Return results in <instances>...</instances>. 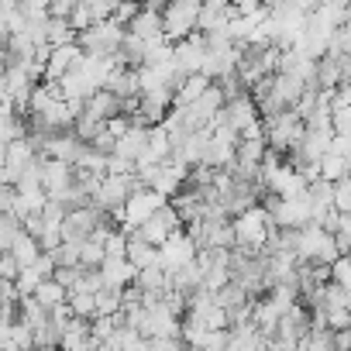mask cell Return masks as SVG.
<instances>
[{
	"mask_svg": "<svg viewBox=\"0 0 351 351\" xmlns=\"http://www.w3.org/2000/svg\"><path fill=\"white\" fill-rule=\"evenodd\" d=\"M262 138H265V148L276 152V155H289L300 138H303V117L296 110H276V114H265L262 117Z\"/></svg>",
	"mask_w": 351,
	"mask_h": 351,
	"instance_id": "1",
	"label": "cell"
},
{
	"mask_svg": "<svg viewBox=\"0 0 351 351\" xmlns=\"http://www.w3.org/2000/svg\"><path fill=\"white\" fill-rule=\"evenodd\" d=\"M231 231H234V248H241L248 255H258L265 234L272 231V221L262 210V204H255V207L241 210L238 217H231Z\"/></svg>",
	"mask_w": 351,
	"mask_h": 351,
	"instance_id": "2",
	"label": "cell"
},
{
	"mask_svg": "<svg viewBox=\"0 0 351 351\" xmlns=\"http://www.w3.org/2000/svg\"><path fill=\"white\" fill-rule=\"evenodd\" d=\"M197 14H200V0H172L162 8V38L165 42H180L190 32H197Z\"/></svg>",
	"mask_w": 351,
	"mask_h": 351,
	"instance_id": "3",
	"label": "cell"
},
{
	"mask_svg": "<svg viewBox=\"0 0 351 351\" xmlns=\"http://www.w3.org/2000/svg\"><path fill=\"white\" fill-rule=\"evenodd\" d=\"M121 38H124V28L107 18V21H97L86 32H80L76 35V45H80L83 56H114L117 45H121Z\"/></svg>",
	"mask_w": 351,
	"mask_h": 351,
	"instance_id": "4",
	"label": "cell"
},
{
	"mask_svg": "<svg viewBox=\"0 0 351 351\" xmlns=\"http://www.w3.org/2000/svg\"><path fill=\"white\" fill-rule=\"evenodd\" d=\"M193 255H197V245H193L190 234L180 228V231H172V234L155 248V265H158L162 272H176L180 265L193 262Z\"/></svg>",
	"mask_w": 351,
	"mask_h": 351,
	"instance_id": "5",
	"label": "cell"
},
{
	"mask_svg": "<svg viewBox=\"0 0 351 351\" xmlns=\"http://www.w3.org/2000/svg\"><path fill=\"white\" fill-rule=\"evenodd\" d=\"M204 59H207V38L200 32H190L186 38L172 42V66L180 69L183 76L200 73L204 69Z\"/></svg>",
	"mask_w": 351,
	"mask_h": 351,
	"instance_id": "6",
	"label": "cell"
},
{
	"mask_svg": "<svg viewBox=\"0 0 351 351\" xmlns=\"http://www.w3.org/2000/svg\"><path fill=\"white\" fill-rule=\"evenodd\" d=\"M162 204H165V197H158V193H152L148 186H141V190H134V193L124 200V207H121V224L138 228V224H145Z\"/></svg>",
	"mask_w": 351,
	"mask_h": 351,
	"instance_id": "7",
	"label": "cell"
},
{
	"mask_svg": "<svg viewBox=\"0 0 351 351\" xmlns=\"http://www.w3.org/2000/svg\"><path fill=\"white\" fill-rule=\"evenodd\" d=\"M180 317L176 313H169L162 303H152V306H145V317H141V327H138V334L141 337H180Z\"/></svg>",
	"mask_w": 351,
	"mask_h": 351,
	"instance_id": "8",
	"label": "cell"
},
{
	"mask_svg": "<svg viewBox=\"0 0 351 351\" xmlns=\"http://www.w3.org/2000/svg\"><path fill=\"white\" fill-rule=\"evenodd\" d=\"M80 59H83V52H80L76 42L49 49V59H45V66H42V80H45V83H59V80H62Z\"/></svg>",
	"mask_w": 351,
	"mask_h": 351,
	"instance_id": "9",
	"label": "cell"
},
{
	"mask_svg": "<svg viewBox=\"0 0 351 351\" xmlns=\"http://www.w3.org/2000/svg\"><path fill=\"white\" fill-rule=\"evenodd\" d=\"M128 35H134V38H141V42H158L162 38V11L158 8H148V4H141L138 8V14L128 21V28H124Z\"/></svg>",
	"mask_w": 351,
	"mask_h": 351,
	"instance_id": "10",
	"label": "cell"
},
{
	"mask_svg": "<svg viewBox=\"0 0 351 351\" xmlns=\"http://www.w3.org/2000/svg\"><path fill=\"white\" fill-rule=\"evenodd\" d=\"M38 158H42V155H38ZM38 180H42V190H45V197H56L59 190H66V186L73 183V165H66V162H56V158H42Z\"/></svg>",
	"mask_w": 351,
	"mask_h": 351,
	"instance_id": "11",
	"label": "cell"
},
{
	"mask_svg": "<svg viewBox=\"0 0 351 351\" xmlns=\"http://www.w3.org/2000/svg\"><path fill=\"white\" fill-rule=\"evenodd\" d=\"M104 90L114 93L117 100L138 97V69H134V66H117V69H110L107 80H104Z\"/></svg>",
	"mask_w": 351,
	"mask_h": 351,
	"instance_id": "12",
	"label": "cell"
},
{
	"mask_svg": "<svg viewBox=\"0 0 351 351\" xmlns=\"http://www.w3.org/2000/svg\"><path fill=\"white\" fill-rule=\"evenodd\" d=\"M97 272H100L104 286H114V289H124L134 282V265L128 258H104Z\"/></svg>",
	"mask_w": 351,
	"mask_h": 351,
	"instance_id": "13",
	"label": "cell"
},
{
	"mask_svg": "<svg viewBox=\"0 0 351 351\" xmlns=\"http://www.w3.org/2000/svg\"><path fill=\"white\" fill-rule=\"evenodd\" d=\"M83 110H86V114H93V117H100V121H110V117H117V114H121V100L100 86V90H93V93L83 100Z\"/></svg>",
	"mask_w": 351,
	"mask_h": 351,
	"instance_id": "14",
	"label": "cell"
},
{
	"mask_svg": "<svg viewBox=\"0 0 351 351\" xmlns=\"http://www.w3.org/2000/svg\"><path fill=\"white\" fill-rule=\"evenodd\" d=\"M207 86H210V80H207L204 73H190V76H183L180 86L172 90V107H186V104H193Z\"/></svg>",
	"mask_w": 351,
	"mask_h": 351,
	"instance_id": "15",
	"label": "cell"
},
{
	"mask_svg": "<svg viewBox=\"0 0 351 351\" xmlns=\"http://www.w3.org/2000/svg\"><path fill=\"white\" fill-rule=\"evenodd\" d=\"M35 158H38V152L32 148L28 138H18V141H8V145H4V165L14 169L18 176H21V169H28Z\"/></svg>",
	"mask_w": 351,
	"mask_h": 351,
	"instance_id": "16",
	"label": "cell"
},
{
	"mask_svg": "<svg viewBox=\"0 0 351 351\" xmlns=\"http://www.w3.org/2000/svg\"><path fill=\"white\" fill-rule=\"evenodd\" d=\"M145 141H148V128H138V124H131V128H128V134H121V138L114 141V152L134 162V158L145 152Z\"/></svg>",
	"mask_w": 351,
	"mask_h": 351,
	"instance_id": "17",
	"label": "cell"
},
{
	"mask_svg": "<svg viewBox=\"0 0 351 351\" xmlns=\"http://www.w3.org/2000/svg\"><path fill=\"white\" fill-rule=\"evenodd\" d=\"M121 231L128 234V252H124V258L134 265V272H138V269H148V265H155V248H152V245H145L141 238H134L128 228H121Z\"/></svg>",
	"mask_w": 351,
	"mask_h": 351,
	"instance_id": "18",
	"label": "cell"
},
{
	"mask_svg": "<svg viewBox=\"0 0 351 351\" xmlns=\"http://www.w3.org/2000/svg\"><path fill=\"white\" fill-rule=\"evenodd\" d=\"M134 286H138L141 293H152V296H162V293L169 289V282H165V272H162L158 265L138 269V272H134Z\"/></svg>",
	"mask_w": 351,
	"mask_h": 351,
	"instance_id": "19",
	"label": "cell"
},
{
	"mask_svg": "<svg viewBox=\"0 0 351 351\" xmlns=\"http://www.w3.org/2000/svg\"><path fill=\"white\" fill-rule=\"evenodd\" d=\"M8 252H11V255H14V262H18V265L25 269V265H32V262L38 258V252H42V248H38V241H35L32 234H25V231H18Z\"/></svg>",
	"mask_w": 351,
	"mask_h": 351,
	"instance_id": "20",
	"label": "cell"
},
{
	"mask_svg": "<svg viewBox=\"0 0 351 351\" xmlns=\"http://www.w3.org/2000/svg\"><path fill=\"white\" fill-rule=\"evenodd\" d=\"M348 169H351V158L334 155V152H327V155L317 162V176H320V180H327V183H334V180H341V176H348Z\"/></svg>",
	"mask_w": 351,
	"mask_h": 351,
	"instance_id": "21",
	"label": "cell"
},
{
	"mask_svg": "<svg viewBox=\"0 0 351 351\" xmlns=\"http://www.w3.org/2000/svg\"><path fill=\"white\" fill-rule=\"evenodd\" d=\"M69 42H76V32L69 28V21L66 18H49V25H45V45L56 49V45H69Z\"/></svg>",
	"mask_w": 351,
	"mask_h": 351,
	"instance_id": "22",
	"label": "cell"
},
{
	"mask_svg": "<svg viewBox=\"0 0 351 351\" xmlns=\"http://www.w3.org/2000/svg\"><path fill=\"white\" fill-rule=\"evenodd\" d=\"M320 306L324 310H348L351 306V289L334 286V282H324L320 286Z\"/></svg>",
	"mask_w": 351,
	"mask_h": 351,
	"instance_id": "23",
	"label": "cell"
},
{
	"mask_svg": "<svg viewBox=\"0 0 351 351\" xmlns=\"http://www.w3.org/2000/svg\"><path fill=\"white\" fill-rule=\"evenodd\" d=\"M45 310H52V306H59V303H66V289L56 282V279H42L38 286H35V293H32Z\"/></svg>",
	"mask_w": 351,
	"mask_h": 351,
	"instance_id": "24",
	"label": "cell"
},
{
	"mask_svg": "<svg viewBox=\"0 0 351 351\" xmlns=\"http://www.w3.org/2000/svg\"><path fill=\"white\" fill-rule=\"evenodd\" d=\"M93 317L100 313V317H114L117 310H121V289H114V286H104V289H97L93 293Z\"/></svg>",
	"mask_w": 351,
	"mask_h": 351,
	"instance_id": "25",
	"label": "cell"
},
{
	"mask_svg": "<svg viewBox=\"0 0 351 351\" xmlns=\"http://www.w3.org/2000/svg\"><path fill=\"white\" fill-rule=\"evenodd\" d=\"M248 300H252V296H248V293H245V289H241L234 279L214 293V303H217L221 310H234V306H241V303H248Z\"/></svg>",
	"mask_w": 351,
	"mask_h": 351,
	"instance_id": "26",
	"label": "cell"
},
{
	"mask_svg": "<svg viewBox=\"0 0 351 351\" xmlns=\"http://www.w3.org/2000/svg\"><path fill=\"white\" fill-rule=\"evenodd\" d=\"M330 210L351 214V180H348V176H341V180L330 183Z\"/></svg>",
	"mask_w": 351,
	"mask_h": 351,
	"instance_id": "27",
	"label": "cell"
},
{
	"mask_svg": "<svg viewBox=\"0 0 351 351\" xmlns=\"http://www.w3.org/2000/svg\"><path fill=\"white\" fill-rule=\"evenodd\" d=\"M18 313H21V324H28V327H38V324L49 317V310H45L35 296H21V300H18Z\"/></svg>",
	"mask_w": 351,
	"mask_h": 351,
	"instance_id": "28",
	"label": "cell"
},
{
	"mask_svg": "<svg viewBox=\"0 0 351 351\" xmlns=\"http://www.w3.org/2000/svg\"><path fill=\"white\" fill-rule=\"evenodd\" d=\"M66 306H69V313L73 317H83V320H90L93 317V293H66Z\"/></svg>",
	"mask_w": 351,
	"mask_h": 351,
	"instance_id": "29",
	"label": "cell"
},
{
	"mask_svg": "<svg viewBox=\"0 0 351 351\" xmlns=\"http://www.w3.org/2000/svg\"><path fill=\"white\" fill-rule=\"evenodd\" d=\"M104 258H124V252H128V234L121 231V228H114L107 238H104Z\"/></svg>",
	"mask_w": 351,
	"mask_h": 351,
	"instance_id": "30",
	"label": "cell"
},
{
	"mask_svg": "<svg viewBox=\"0 0 351 351\" xmlns=\"http://www.w3.org/2000/svg\"><path fill=\"white\" fill-rule=\"evenodd\" d=\"M49 255L56 265H80V245H73V241H59Z\"/></svg>",
	"mask_w": 351,
	"mask_h": 351,
	"instance_id": "31",
	"label": "cell"
},
{
	"mask_svg": "<svg viewBox=\"0 0 351 351\" xmlns=\"http://www.w3.org/2000/svg\"><path fill=\"white\" fill-rule=\"evenodd\" d=\"M138 8H141V0H117L114 11H110V21L121 25V28H128V21L138 14Z\"/></svg>",
	"mask_w": 351,
	"mask_h": 351,
	"instance_id": "32",
	"label": "cell"
},
{
	"mask_svg": "<svg viewBox=\"0 0 351 351\" xmlns=\"http://www.w3.org/2000/svg\"><path fill=\"white\" fill-rule=\"evenodd\" d=\"M104 262V248L97 241H80V265L83 269H100Z\"/></svg>",
	"mask_w": 351,
	"mask_h": 351,
	"instance_id": "33",
	"label": "cell"
},
{
	"mask_svg": "<svg viewBox=\"0 0 351 351\" xmlns=\"http://www.w3.org/2000/svg\"><path fill=\"white\" fill-rule=\"evenodd\" d=\"M38 282H42V276H38L32 265H25V269L18 272V279H14V289H18V296H32Z\"/></svg>",
	"mask_w": 351,
	"mask_h": 351,
	"instance_id": "34",
	"label": "cell"
},
{
	"mask_svg": "<svg viewBox=\"0 0 351 351\" xmlns=\"http://www.w3.org/2000/svg\"><path fill=\"white\" fill-rule=\"evenodd\" d=\"M66 21H69V28L80 35V32H86L90 25H93V18H90V8L86 4H73V11L66 14Z\"/></svg>",
	"mask_w": 351,
	"mask_h": 351,
	"instance_id": "35",
	"label": "cell"
},
{
	"mask_svg": "<svg viewBox=\"0 0 351 351\" xmlns=\"http://www.w3.org/2000/svg\"><path fill=\"white\" fill-rule=\"evenodd\" d=\"M330 131L334 134H351V107L330 110Z\"/></svg>",
	"mask_w": 351,
	"mask_h": 351,
	"instance_id": "36",
	"label": "cell"
},
{
	"mask_svg": "<svg viewBox=\"0 0 351 351\" xmlns=\"http://www.w3.org/2000/svg\"><path fill=\"white\" fill-rule=\"evenodd\" d=\"M324 324H327V330H348L351 313L348 310H324Z\"/></svg>",
	"mask_w": 351,
	"mask_h": 351,
	"instance_id": "37",
	"label": "cell"
},
{
	"mask_svg": "<svg viewBox=\"0 0 351 351\" xmlns=\"http://www.w3.org/2000/svg\"><path fill=\"white\" fill-rule=\"evenodd\" d=\"M128 128H131V117L128 114H117V117H110V121H104V131L117 141L121 134H128Z\"/></svg>",
	"mask_w": 351,
	"mask_h": 351,
	"instance_id": "38",
	"label": "cell"
},
{
	"mask_svg": "<svg viewBox=\"0 0 351 351\" xmlns=\"http://www.w3.org/2000/svg\"><path fill=\"white\" fill-rule=\"evenodd\" d=\"M18 272H21V265L14 262V255L11 252H0V279H18Z\"/></svg>",
	"mask_w": 351,
	"mask_h": 351,
	"instance_id": "39",
	"label": "cell"
},
{
	"mask_svg": "<svg viewBox=\"0 0 351 351\" xmlns=\"http://www.w3.org/2000/svg\"><path fill=\"white\" fill-rule=\"evenodd\" d=\"M32 269H35L42 279H52V272H56V262H52V255H49V252H38V258L32 262Z\"/></svg>",
	"mask_w": 351,
	"mask_h": 351,
	"instance_id": "40",
	"label": "cell"
},
{
	"mask_svg": "<svg viewBox=\"0 0 351 351\" xmlns=\"http://www.w3.org/2000/svg\"><path fill=\"white\" fill-rule=\"evenodd\" d=\"M327 152H334V155H351V134H330V145H327Z\"/></svg>",
	"mask_w": 351,
	"mask_h": 351,
	"instance_id": "41",
	"label": "cell"
},
{
	"mask_svg": "<svg viewBox=\"0 0 351 351\" xmlns=\"http://www.w3.org/2000/svg\"><path fill=\"white\" fill-rule=\"evenodd\" d=\"M18 183V172L8 169V165H0V186H14Z\"/></svg>",
	"mask_w": 351,
	"mask_h": 351,
	"instance_id": "42",
	"label": "cell"
},
{
	"mask_svg": "<svg viewBox=\"0 0 351 351\" xmlns=\"http://www.w3.org/2000/svg\"><path fill=\"white\" fill-rule=\"evenodd\" d=\"M8 11H0V42H8Z\"/></svg>",
	"mask_w": 351,
	"mask_h": 351,
	"instance_id": "43",
	"label": "cell"
},
{
	"mask_svg": "<svg viewBox=\"0 0 351 351\" xmlns=\"http://www.w3.org/2000/svg\"><path fill=\"white\" fill-rule=\"evenodd\" d=\"M0 100H8V80H4V69H0Z\"/></svg>",
	"mask_w": 351,
	"mask_h": 351,
	"instance_id": "44",
	"label": "cell"
},
{
	"mask_svg": "<svg viewBox=\"0 0 351 351\" xmlns=\"http://www.w3.org/2000/svg\"><path fill=\"white\" fill-rule=\"evenodd\" d=\"M141 4H148V8H158V11H162L165 4H172V0H141Z\"/></svg>",
	"mask_w": 351,
	"mask_h": 351,
	"instance_id": "45",
	"label": "cell"
},
{
	"mask_svg": "<svg viewBox=\"0 0 351 351\" xmlns=\"http://www.w3.org/2000/svg\"><path fill=\"white\" fill-rule=\"evenodd\" d=\"M8 66V49H4V42H0V69Z\"/></svg>",
	"mask_w": 351,
	"mask_h": 351,
	"instance_id": "46",
	"label": "cell"
},
{
	"mask_svg": "<svg viewBox=\"0 0 351 351\" xmlns=\"http://www.w3.org/2000/svg\"><path fill=\"white\" fill-rule=\"evenodd\" d=\"M200 4H210V8H228V0H200Z\"/></svg>",
	"mask_w": 351,
	"mask_h": 351,
	"instance_id": "47",
	"label": "cell"
},
{
	"mask_svg": "<svg viewBox=\"0 0 351 351\" xmlns=\"http://www.w3.org/2000/svg\"><path fill=\"white\" fill-rule=\"evenodd\" d=\"M0 165H4V141H0Z\"/></svg>",
	"mask_w": 351,
	"mask_h": 351,
	"instance_id": "48",
	"label": "cell"
},
{
	"mask_svg": "<svg viewBox=\"0 0 351 351\" xmlns=\"http://www.w3.org/2000/svg\"><path fill=\"white\" fill-rule=\"evenodd\" d=\"M141 351H152V344H148V341H141Z\"/></svg>",
	"mask_w": 351,
	"mask_h": 351,
	"instance_id": "49",
	"label": "cell"
}]
</instances>
